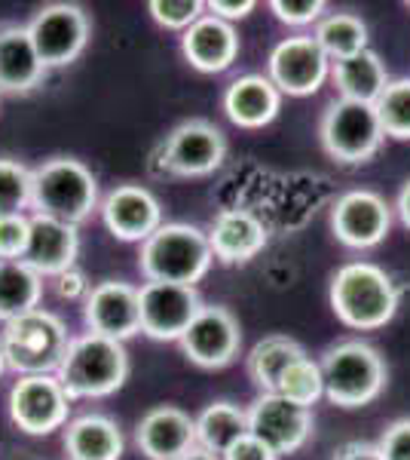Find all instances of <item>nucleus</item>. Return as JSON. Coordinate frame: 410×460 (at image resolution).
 <instances>
[{
    "instance_id": "obj_1",
    "label": "nucleus",
    "mask_w": 410,
    "mask_h": 460,
    "mask_svg": "<svg viewBox=\"0 0 410 460\" xmlns=\"http://www.w3.org/2000/svg\"><path fill=\"white\" fill-rule=\"evenodd\" d=\"M327 301L346 329L374 332L398 314V286L379 264L349 261L331 277Z\"/></svg>"
},
{
    "instance_id": "obj_2",
    "label": "nucleus",
    "mask_w": 410,
    "mask_h": 460,
    "mask_svg": "<svg viewBox=\"0 0 410 460\" xmlns=\"http://www.w3.org/2000/svg\"><path fill=\"white\" fill-rule=\"evenodd\" d=\"M214 264L208 234L188 221H169L162 225L151 240L141 243L138 267L147 283H175L193 286L208 273Z\"/></svg>"
},
{
    "instance_id": "obj_3",
    "label": "nucleus",
    "mask_w": 410,
    "mask_h": 460,
    "mask_svg": "<svg viewBox=\"0 0 410 460\" xmlns=\"http://www.w3.org/2000/svg\"><path fill=\"white\" fill-rule=\"evenodd\" d=\"M34 215L77 225L99 209V178L77 157H49L31 169Z\"/></svg>"
},
{
    "instance_id": "obj_4",
    "label": "nucleus",
    "mask_w": 410,
    "mask_h": 460,
    "mask_svg": "<svg viewBox=\"0 0 410 460\" xmlns=\"http://www.w3.org/2000/svg\"><path fill=\"white\" fill-rule=\"evenodd\" d=\"M56 377L71 399H104L120 390L129 377V353L120 341L86 332L71 338Z\"/></svg>"
},
{
    "instance_id": "obj_5",
    "label": "nucleus",
    "mask_w": 410,
    "mask_h": 460,
    "mask_svg": "<svg viewBox=\"0 0 410 460\" xmlns=\"http://www.w3.org/2000/svg\"><path fill=\"white\" fill-rule=\"evenodd\" d=\"M6 368L22 375H56L71 347V332L52 310L37 307L13 319L0 332Z\"/></svg>"
},
{
    "instance_id": "obj_6",
    "label": "nucleus",
    "mask_w": 410,
    "mask_h": 460,
    "mask_svg": "<svg viewBox=\"0 0 410 460\" xmlns=\"http://www.w3.org/2000/svg\"><path fill=\"white\" fill-rule=\"evenodd\" d=\"M325 377V396L340 408L371 405L386 387V362L368 341H340L318 359Z\"/></svg>"
},
{
    "instance_id": "obj_7",
    "label": "nucleus",
    "mask_w": 410,
    "mask_h": 460,
    "mask_svg": "<svg viewBox=\"0 0 410 460\" xmlns=\"http://www.w3.org/2000/svg\"><path fill=\"white\" fill-rule=\"evenodd\" d=\"M318 142L331 160L343 163V166H359L383 147L386 132L374 105L334 99L318 120Z\"/></svg>"
},
{
    "instance_id": "obj_8",
    "label": "nucleus",
    "mask_w": 410,
    "mask_h": 460,
    "mask_svg": "<svg viewBox=\"0 0 410 460\" xmlns=\"http://www.w3.org/2000/svg\"><path fill=\"white\" fill-rule=\"evenodd\" d=\"M160 175L175 178H203L218 172L227 160V136L212 120H184L166 136V142L156 151Z\"/></svg>"
},
{
    "instance_id": "obj_9",
    "label": "nucleus",
    "mask_w": 410,
    "mask_h": 460,
    "mask_svg": "<svg viewBox=\"0 0 410 460\" xmlns=\"http://www.w3.org/2000/svg\"><path fill=\"white\" fill-rule=\"evenodd\" d=\"M74 399L56 375H22L10 387V420L28 436H49L68 427Z\"/></svg>"
},
{
    "instance_id": "obj_10",
    "label": "nucleus",
    "mask_w": 410,
    "mask_h": 460,
    "mask_svg": "<svg viewBox=\"0 0 410 460\" xmlns=\"http://www.w3.org/2000/svg\"><path fill=\"white\" fill-rule=\"evenodd\" d=\"M89 16L77 4H47L28 22V34L47 71L77 62L89 43Z\"/></svg>"
},
{
    "instance_id": "obj_11",
    "label": "nucleus",
    "mask_w": 410,
    "mask_h": 460,
    "mask_svg": "<svg viewBox=\"0 0 410 460\" xmlns=\"http://www.w3.org/2000/svg\"><path fill=\"white\" fill-rule=\"evenodd\" d=\"M266 77L282 95H294V99L316 95L331 77V58L312 34H294L273 47L266 58Z\"/></svg>"
},
{
    "instance_id": "obj_12",
    "label": "nucleus",
    "mask_w": 410,
    "mask_h": 460,
    "mask_svg": "<svg viewBox=\"0 0 410 460\" xmlns=\"http://www.w3.org/2000/svg\"><path fill=\"white\" fill-rule=\"evenodd\" d=\"M331 230L346 249H374L392 230V206L377 190H346L331 206Z\"/></svg>"
},
{
    "instance_id": "obj_13",
    "label": "nucleus",
    "mask_w": 410,
    "mask_h": 460,
    "mask_svg": "<svg viewBox=\"0 0 410 460\" xmlns=\"http://www.w3.org/2000/svg\"><path fill=\"white\" fill-rule=\"evenodd\" d=\"M141 335L153 341H181L203 310V298L193 286L144 283L138 288Z\"/></svg>"
},
{
    "instance_id": "obj_14",
    "label": "nucleus",
    "mask_w": 410,
    "mask_h": 460,
    "mask_svg": "<svg viewBox=\"0 0 410 460\" xmlns=\"http://www.w3.org/2000/svg\"><path fill=\"white\" fill-rule=\"evenodd\" d=\"M249 433L275 455H294L312 436V411L279 393H260L249 405Z\"/></svg>"
},
{
    "instance_id": "obj_15",
    "label": "nucleus",
    "mask_w": 410,
    "mask_h": 460,
    "mask_svg": "<svg viewBox=\"0 0 410 460\" xmlns=\"http://www.w3.org/2000/svg\"><path fill=\"white\" fill-rule=\"evenodd\" d=\"M184 356L199 368H223L240 356L242 329L240 319L221 304H203V310L178 341Z\"/></svg>"
},
{
    "instance_id": "obj_16",
    "label": "nucleus",
    "mask_w": 410,
    "mask_h": 460,
    "mask_svg": "<svg viewBox=\"0 0 410 460\" xmlns=\"http://www.w3.org/2000/svg\"><path fill=\"white\" fill-rule=\"evenodd\" d=\"M83 319L89 332L126 344L141 332L138 288L126 279H104L92 286L83 301Z\"/></svg>"
},
{
    "instance_id": "obj_17",
    "label": "nucleus",
    "mask_w": 410,
    "mask_h": 460,
    "mask_svg": "<svg viewBox=\"0 0 410 460\" xmlns=\"http://www.w3.org/2000/svg\"><path fill=\"white\" fill-rule=\"evenodd\" d=\"M101 221L117 240L144 243L162 227V206L153 190L141 184H117L99 206Z\"/></svg>"
},
{
    "instance_id": "obj_18",
    "label": "nucleus",
    "mask_w": 410,
    "mask_h": 460,
    "mask_svg": "<svg viewBox=\"0 0 410 460\" xmlns=\"http://www.w3.org/2000/svg\"><path fill=\"white\" fill-rule=\"evenodd\" d=\"M135 445L147 460H178L196 448V424L184 408L156 405L141 414Z\"/></svg>"
},
{
    "instance_id": "obj_19",
    "label": "nucleus",
    "mask_w": 410,
    "mask_h": 460,
    "mask_svg": "<svg viewBox=\"0 0 410 460\" xmlns=\"http://www.w3.org/2000/svg\"><path fill=\"white\" fill-rule=\"evenodd\" d=\"M205 234L214 261L221 264L255 261L270 243V230L251 209H221Z\"/></svg>"
},
{
    "instance_id": "obj_20",
    "label": "nucleus",
    "mask_w": 410,
    "mask_h": 460,
    "mask_svg": "<svg viewBox=\"0 0 410 460\" xmlns=\"http://www.w3.org/2000/svg\"><path fill=\"white\" fill-rule=\"evenodd\" d=\"M80 255V227L68 221L49 218V215H31V236H28L25 261L43 279L71 270Z\"/></svg>"
},
{
    "instance_id": "obj_21",
    "label": "nucleus",
    "mask_w": 410,
    "mask_h": 460,
    "mask_svg": "<svg viewBox=\"0 0 410 460\" xmlns=\"http://www.w3.org/2000/svg\"><path fill=\"white\" fill-rule=\"evenodd\" d=\"M181 53L199 74H221L240 56V34L230 22L205 13L196 25L181 34Z\"/></svg>"
},
{
    "instance_id": "obj_22",
    "label": "nucleus",
    "mask_w": 410,
    "mask_h": 460,
    "mask_svg": "<svg viewBox=\"0 0 410 460\" xmlns=\"http://www.w3.org/2000/svg\"><path fill=\"white\" fill-rule=\"evenodd\" d=\"M282 111V93L266 74H242L223 89V114L240 129H264Z\"/></svg>"
},
{
    "instance_id": "obj_23",
    "label": "nucleus",
    "mask_w": 410,
    "mask_h": 460,
    "mask_svg": "<svg viewBox=\"0 0 410 460\" xmlns=\"http://www.w3.org/2000/svg\"><path fill=\"white\" fill-rule=\"evenodd\" d=\"M47 68L37 56L28 25H0V93H31Z\"/></svg>"
},
{
    "instance_id": "obj_24",
    "label": "nucleus",
    "mask_w": 410,
    "mask_h": 460,
    "mask_svg": "<svg viewBox=\"0 0 410 460\" xmlns=\"http://www.w3.org/2000/svg\"><path fill=\"white\" fill-rule=\"evenodd\" d=\"M68 460H120L126 451L123 429L108 414H80L65 427Z\"/></svg>"
},
{
    "instance_id": "obj_25",
    "label": "nucleus",
    "mask_w": 410,
    "mask_h": 460,
    "mask_svg": "<svg viewBox=\"0 0 410 460\" xmlns=\"http://www.w3.org/2000/svg\"><path fill=\"white\" fill-rule=\"evenodd\" d=\"M331 80L337 86L340 99L377 105L383 89L389 86V71H386V62L374 49H364V53L331 62Z\"/></svg>"
},
{
    "instance_id": "obj_26",
    "label": "nucleus",
    "mask_w": 410,
    "mask_h": 460,
    "mask_svg": "<svg viewBox=\"0 0 410 460\" xmlns=\"http://www.w3.org/2000/svg\"><path fill=\"white\" fill-rule=\"evenodd\" d=\"M193 424H196L199 448L221 457L230 445H236L242 436H249V408L230 402V399H218V402H208L193 418Z\"/></svg>"
},
{
    "instance_id": "obj_27",
    "label": "nucleus",
    "mask_w": 410,
    "mask_h": 460,
    "mask_svg": "<svg viewBox=\"0 0 410 460\" xmlns=\"http://www.w3.org/2000/svg\"><path fill=\"white\" fill-rule=\"evenodd\" d=\"M303 356H310L303 350V344H297L288 335L260 338L249 353V377L255 381V387H260V393H275L279 377L288 372V366H294Z\"/></svg>"
},
{
    "instance_id": "obj_28",
    "label": "nucleus",
    "mask_w": 410,
    "mask_h": 460,
    "mask_svg": "<svg viewBox=\"0 0 410 460\" xmlns=\"http://www.w3.org/2000/svg\"><path fill=\"white\" fill-rule=\"evenodd\" d=\"M43 277L25 261H0V323L31 314L40 307Z\"/></svg>"
},
{
    "instance_id": "obj_29",
    "label": "nucleus",
    "mask_w": 410,
    "mask_h": 460,
    "mask_svg": "<svg viewBox=\"0 0 410 460\" xmlns=\"http://www.w3.org/2000/svg\"><path fill=\"white\" fill-rule=\"evenodd\" d=\"M312 37H316L318 47L325 49V56L331 62H340V58H349L368 49V25L355 13H327L316 25Z\"/></svg>"
},
{
    "instance_id": "obj_30",
    "label": "nucleus",
    "mask_w": 410,
    "mask_h": 460,
    "mask_svg": "<svg viewBox=\"0 0 410 460\" xmlns=\"http://www.w3.org/2000/svg\"><path fill=\"white\" fill-rule=\"evenodd\" d=\"M279 396L291 399V402L310 408L316 405L318 399L325 396V377H322V366H318L312 356H303L294 366H288V372L279 377V387H275Z\"/></svg>"
},
{
    "instance_id": "obj_31",
    "label": "nucleus",
    "mask_w": 410,
    "mask_h": 460,
    "mask_svg": "<svg viewBox=\"0 0 410 460\" xmlns=\"http://www.w3.org/2000/svg\"><path fill=\"white\" fill-rule=\"evenodd\" d=\"M374 108L386 136L398 138V142H410V77L389 80V86L383 89Z\"/></svg>"
},
{
    "instance_id": "obj_32",
    "label": "nucleus",
    "mask_w": 410,
    "mask_h": 460,
    "mask_svg": "<svg viewBox=\"0 0 410 460\" xmlns=\"http://www.w3.org/2000/svg\"><path fill=\"white\" fill-rule=\"evenodd\" d=\"M31 169L22 160L0 157V215H19L31 206Z\"/></svg>"
},
{
    "instance_id": "obj_33",
    "label": "nucleus",
    "mask_w": 410,
    "mask_h": 460,
    "mask_svg": "<svg viewBox=\"0 0 410 460\" xmlns=\"http://www.w3.org/2000/svg\"><path fill=\"white\" fill-rule=\"evenodd\" d=\"M147 13L153 16L156 25L184 34L205 16V4H199V0H151Z\"/></svg>"
},
{
    "instance_id": "obj_34",
    "label": "nucleus",
    "mask_w": 410,
    "mask_h": 460,
    "mask_svg": "<svg viewBox=\"0 0 410 460\" xmlns=\"http://www.w3.org/2000/svg\"><path fill=\"white\" fill-rule=\"evenodd\" d=\"M31 236V215H0V261H22Z\"/></svg>"
},
{
    "instance_id": "obj_35",
    "label": "nucleus",
    "mask_w": 410,
    "mask_h": 460,
    "mask_svg": "<svg viewBox=\"0 0 410 460\" xmlns=\"http://www.w3.org/2000/svg\"><path fill=\"white\" fill-rule=\"evenodd\" d=\"M270 10L275 13V19L285 22V25L307 28V25H318V22L325 19L327 6L322 0H273Z\"/></svg>"
},
{
    "instance_id": "obj_36",
    "label": "nucleus",
    "mask_w": 410,
    "mask_h": 460,
    "mask_svg": "<svg viewBox=\"0 0 410 460\" xmlns=\"http://www.w3.org/2000/svg\"><path fill=\"white\" fill-rule=\"evenodd\" d=\"M383 460H410V418L392 420L377 442Z\"/></svg>"
},
{
    "instance_id": "obj_37",
    "label": "nucleus",
    "mask_w": 410,
    "mask_h": 460,
    "mask_svg": "<svg viewBox=\"0 0 410 460\" xmlns=\"http://www.w3.org/2000/svg\"><path fill=\"white\" fill-rule=\"evenodd\" d=\"M221 460H279V455L249 433V436H242L236 445H230V448L221 455Z\"/></svg>"
},
{
    "instance_id": "obj_38",
    "label": "nucleus",
    "mask_w": 410,
    "mask_h": 460,
    "mask_svg": "<svg viewBox=\"0 0 410 460\" xmlns=\"http://www.w3.org/2000/svg\"><path fill=\"white\" fill-rule=\"evenodd\" d=\"M255 10H257L255 0H208L205 4V13L230 22V25H233L236 19H249Z\"/></svg>"
},
{
    "instance_id": "obj_39",
    "label": "nucleus",
    "mask_w": 410,
    "mask_h": 460,
    "mask_svg": "<svg viewBox=\"0 0 410 460\" xmlns=\"http://www.w3.org/2000/svg\"><path fill=\"white\" fill-rule=\"evenodd\" d=\"M89 288H92V286L86 283V277L77 270V267H71V270H65V273H58V277H56V292H58V298H68V301L83 298V301H86Z\"/></svg>"
},
{
    "instance_id": "obj_40",
    "label": "nucleus",
    "mask_w": 410,
    "mask_h": 460,
    "mask_svg": "<svg viewBox=\"0 0 410 460\" xmlns=\"http://www.w3.org/2000/svg\"><path fill=\"white\" fill-rule=\"evenodd\" d=\"M334 460H383V455H379L377 442H346Z\"/></svg>"
},
{
    "instance_id": "obj_41",
    "label": "nucleus",
    "mask_w": 410,
    "mask_h": 460,
    "mask_svg": "<svg viewBox=\"0 0 410 460\" xmlns=\"http://www.w3.org/2000/svg\"><path fill=\"white\" fill-rule=\"evenodd\" d=\"M395 212H398L401 225H405V227L410 230V178H407L405 184H401L398 199H395Z\"/></svg>"
},
{
    "instance_id": "obj_42",
    "label": "nucleus",
    "mask_w": 410,
    "mask_h": 460,
    "mask_svg": "<svg viewBox=\"0 0 410 460\" xmlns=\"http://www.w3.org/2000/svg\"><path fill=\"white\" fill-rule=\"evenodd\" d=\"M178 460H221V457H218V455H212V451H205V448H199V445H196V448H190L188 455L178 457Z\"/></svg>"
},
{
    "instance_id": "obj_43",
    "label": "nucleus",
    "mask_w": 410,
    "mask_h": 460,
    "mask_svg": "<svg viewBox=\"0 0 410 460\" xmlns=\"http://www.w3.org/2000/svg\"><path fill=\"white\" fill-rule=\"evenodd\" d=\"M6 372V356H4V347H0V375Z\"/></svg>"
},
{
    "instance_id": "obj_44",
    "label": "nucleus",
    "mask_w": 410,
    "mask_h": 460,
    "mask_svg": "<svg viewBox=\"0 0 410 460\" xmlns=\"http://www.w3.org/2000/svg\"><path fill=\"white\" fill-rule=\"evenodd\" d=\"M407 10H410V4H407Z\"/></svg>"
}]
</instances>
